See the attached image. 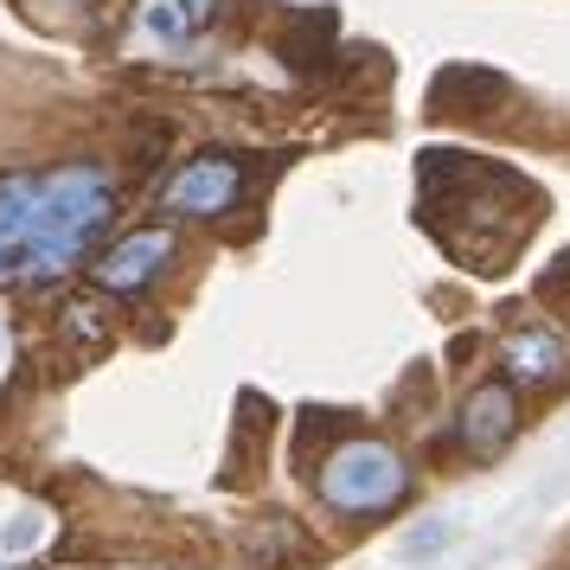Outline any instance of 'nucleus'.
Here are the masks:
<instances>
[{
    "mask_svg": "<svg viewBox=\"0 0 570 570\" xmlns=\"http://www.w3.org/2000/svg\"><path fill=\"white\" fill-rule=\"evenodd\" d=\"M7 360H13V334L0 327V372H7Z\"/></svg>",
    "mask_w": 570,
    "mask_h": 570,
    "instance_id": "nucleus-9",
    "label": "nucleus"
},
{
    "mask_svg": "<svg viewBox=\"0 0 570 570\" xmlns=\"http://www.w3.org/2000/svg\"><path fill=\"white\" fill-rule=\"evenodd\" d=\"M116 186L97 160L52 174H0V283H52L104 237Z\"/></svg>",
    "mask_w": 570,
    "mask_h": 570,
    "instance_id": "nucleus-1",
    "label": "nucleus"
},
{
    "mask_svg": "<svg viewBox=\"0 0 570 570\" xmlns=\"http://www.w3.org/2000/svg\"><path fill=\"white\" fill-rule=\"evenodd\" d=\"M519 430V397L507 385H481V391H468V404H462V442L474 449V455H493L500 442Z\"/></svg>",
    "mask_w": 570,
    "mask_h": 570,
    "instance_id": "nucleus-5",
    "label": "nucleus"
},
{
    "mask_svg": "<svg viewBox=\"0 0 570 570\" xmlns=\"http://www.w3.org/2000/svg\"><path fill=\"white\" fill-rule=\"evenodd\" d=\"M58 7H83V0H58Z\"/></svg>",
    "mask_w": 570,
    "mask_h": 570,
    "instance_id": "nucleus-11",
    "label": "nucleus"
},
{
    "mask_svg": "<svg viewBox=\"0 0 570 570\" xmlns=\"http://www.w3.org/2000/svg\"><path fill=\"white\" fill-rule=\"evenodd\" d=\"M558 365H564V340H558V334H513V340H507V372L525 379V385L558 379Z\"/></svg>",
    "mask_w": 570,
    "mask_h": 570,
    "instance_id": "nucleus-6",
    "label": "nucleus"
},
{
    "mask_svg": "<svg viewBox=\"0 0 570 570\" xmlns=\"http://www.w3.org/2000/svg\"><path fill=\"white\" fill-rule=\"evenodd\" d=\"M167 257H174V232H167V225H148V232L116 237L104 257L90 263V276H97V288H109V295H135V288H148L160 269H167Z\"/></svg>",
    "mask_w": 570,
    "mask_h": 570,
    "instance_id": "nucleus-4",
    "label": "nucleus"
},
{
    "mask_svg": "<svg viewBox=\"0 0 570 570\" xmlns=\"http://www.w3.org/2000/svg\"><path fill=\"white\" fill-rule=\"evenodd\" d=\"M321 500L334 507V513H385V507H397L404 500V488H411V468H404V455L397 449H385V442H340L334 455L321 462Z\"/></svg>",
    "mask_w": 570,
    "mask_h": 570,
    "instance_id": "nucleus-2",
    "label": "nucleus"
},
{
    "mask_svg": "<svg viewBox=\"0 0 570 570\" xmlns=\"http://www.w3.org/2000/svg\"><path fill=\"white\" fill-rule=\"evenodd\" d=\"M186 7H193V20H206L212 13V0H186Z\"/></svg>",
    "mask_w": 570,
    "mask_h": 570,
    "instance_id": "nucleus-10",
    "label": "nucleus"
},
{
    "mask_svg": "<svg viewBox=\"0 0 570 570\" xmlns=\"http://www.w3.org/2000/svg\"><path fill=\"white\" fill-rule=\"evenodd\" d=\"M135 27H141V39H160V46H186L199 20H193V7H186V0H141Z\"/></svg>",
    "mask_w": 570,
    "mask_h": 570,
    "instance_id": "nucleus-7",
    "label": "nucleus"
},
{
    "mask_svg": "<svg viewBox=\"0 0 570 570\" xmlns=\"http://www.w3.org/2000/svg\"><path fill=\"white\" fill-rule=\"evenodd\" d=\"M237 193H244V167L232 155H199L160 186V206L180 218H212V212H232Z\"/></svg>",
    "mask_w": 570,
    "mask_h": 570,
    "instance_id": "nucleus-3",
    "label": "nucleus"
},
{
    "mask_svg": "<svg viewBox=\"0 0 570 570\" xmlns=\"http://www.w3.org/2000/svg\"><path fill=\"white\" fill-rule=\"evenodd\" d=\"M0 570H7V558H0Z\"/></svg>",
    "mask_w": 570,
    "mask_h": 570,
    "instance_id": "nucleus-12",
    "label": "nucleus"
},
{
    "mask_svg": "<svg viewBox=\"0 0 570 570\" xmlns=\"http://www.w3.org/2000/svg\"><path fill=\"white\" fill-rule=\"evenodd\" d=\"M46 532H52V525H46V513H20V525L0 539V558H20V551H32V544L46 539Z\"/></svg>",
    "mask_w": 570,
    "mask_h": 570,
    "instance_id": "nucleus-8",
    "label": "nucleus"
}]
</instances>
